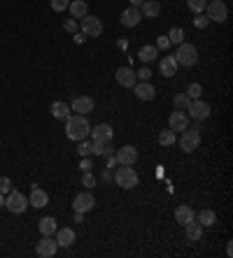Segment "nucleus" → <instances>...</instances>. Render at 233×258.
I'll list each match as a JSON object with an SVG mask.
<instances>
[{"label": "nucleus", "instance_id": "20", "mask_svg": "<svg viewBox=\"0 0 233 258\" xmlns=\"http://www.w3.org/2000/svg\"><path fill=\"white\" fill-rule=\"evenodd\" d=\"M184 235L189 242H201V237H203V226L198 223V221H189L184 226Z\"/></svg>", "mask_w": 233, "mask_h": 258}, {"label": "nucleus", "instance_id": "13", "mask_svg": "<svg viewBox=\"0 0 233 258\" xmlns=\"http://www.w3.org/2000/svg\"><path fill=\"white\" fill-rule=\"evenodd\" d=\"M93 107H96V100H93L91 96H77V98L72 100L70 109H72L75 114H82V116H86V114L93 112Z\"/></svg>", "mask_w": 233, "mask_h": 258}, {"label": "nucleus", "instance_id": "29", "mask_svg": "<svg viewBox=\"0 0 233 258\" xmlns=\"http://www.w3.org/2000/svg\"><path fill=\"white\" fill-rule=\"evenodd\" d=\"M93 156H103V158H108V156H112V147H110V142H93V149H91Z\"/></svg>", "mask_w": 233, "mask_h": 258}, {"label": "nucleus", "instance_id": "7", "mask_svg": "<svg viewBox=\"0 0 233 258\" xmlns=\"http://www.w3.org/2000/svg\"><path fill=\"white\" fill-rule=\"evenodd\" d=\"M179 147H182V152H186V154L196 152V149L201 147V133H198L196 128L182 130V137H179Z\"/></svg>", "mask_w": 233, "mask_h": 258}, {"label": "nucleus", "instance_id": "25", "mask_svg": "<svg viewBox=\"0 0 233 258\" xmlns=\"http://www.w3.org/2000/svg\"><path fill=\"white\" fill-rule=\"evenodd\" d=\"M156 56H159V49H156L154 45H145V47H140L138 58H140L142 63H152V61H156Z\"/></svg>", "mask_w": 233, "mask_h": 258}, {"label": "nucleus", "instance_id": "31", "mask_svg": "<svg viewBox=\"0 0 233 258\" xmlns=\"http://www.w3.org/2000/svg\"><path fill=\"white\" fill-rule=\"evenodd\" d=\"M186 38L184 28H179V26H175V28H171V33H168V40H171V45H182Z\"/></svg>", "mask_w": 233, "mask_h": 258}, {"label": "nucleus", "instance_id": "3", "mask_svg": "<svg viewBox=\"0 0 233 258\" xmlns=\"http://www.w3.org/2000/svg\"><path fill=\"white\" fill-rule=\"evenodd\" d=\"M175 61H177V65L194 68L196 63H198V49H196V45H189V42H182V45H177Z\"/></svg>", "mask_w": 233, "mask_h": 258}, {"label": "nucleus", "instance_id": "49", "mask_svg": "<svg viewBox=\"0 0 233 258\" xmlns=\"http://www.w3.org/2000/svg\"><path fill=\"white\" fill-rule=\"evenodd\" d=\"M142 2H145V0H131V7H140Z\"/></svg>", "mask_w": 233, "mask_h": 258}, {"label": "nucleus", "instance_id": "47", "mask_svg": "<svg viewBox=\"0 0 233 258\" xmlns=\"http://www.w3.org/2000/svg\"><path fill=\"white\" fill-rule=\"evenodd\" d=\"M226 256H229V258H231V256H233V244H231V242L226 244Z\"/></svg>", "mask_w": 233, "mask_h": 258}, {"label": "nucleus", "instance_id": "32", "mask_svg": "<svg viewBox=\"0 0 233 258\" xmlns=\"http://www.w3.org/2000/svg\"><path fill=\"white\" fill-rule=\"evenodd\" d=\"M186 96H189V100H196V98H201L203 96V86L198 82H191L189 86H186Z\"/></svg>", "mask_w": 233, "mask_h": 258}, {"label": "nucleus", "instance_id": "14", "mask_svg": "<svg viewBox=\"0 0 233 258\" xmlns=\"http://www.w3.org/2000/svg\"><path fill=\"white\" fill-rule=\"evenodd\" d=\"M115 79H116L119 86H124V89H133L135 82H138V75H135L131 68H119L115 72Z\"/></svg>", "mask_w": 233, "mask_h": 258}, {"label": "nucleus", "instance_id": "9", "mask_svg": "<svg viewBox=\"0 0 233 258\" xmlns=\"http://www.w3.org/2000/svg\"><path fill=\"white\" fill-rule=\"evenodd\" d=\"M93 205H96V198L91 196V191L89 189L82 191V193H77V196L72 198V209H75V212L86 214V212H91L93 209Z\"/></svg>", "mask_w": 233, "mask_h": 258}, {"label": "nucleus", "instance_id": "18", "mask_svg": "<svg viewBox=\"0 0 233 258\" xmlns=\"http://www.w3.org/2000/svg\"><path fill=\"white\" fill-rule=\"evenodd\" d=\"M75 230L72 228H56V233H54V240L58 247H70V244L75 242Z\"/></svg>", "mask_w": 233, "mask_h": 258}, {"label": "nucleus", "instance_id": "12", "mask_svg": "<svg viewBox=\"0 0 233 258\" xmlns=\"http://www.w3.org/2000/svg\"><path fill=\"white\" fill-rule=\"evenodd\" d=\"M168 128L173 133H182V130L189 128V114L184 109H175V112L168 116Z\"/></svg>", "mask_w": 233, "mask_h": 258}, {"label": "nucleus", "instance_id": "40", "mask_svg": "<svg viewBox=\"0 0 233 258\" xmlns=\"http://www.w3.org/2000/svg\"><path fill=\"white\" fill-rule=\"evenodd\" d=\"M9 191H12V182H9V177H0V193H2V196H7Z\"/></svg>", "mask_w": 233, "mask_h": 258}, {"label": "nucleus", "instance_id": "30", "mask_svg": "<svg viewBox=\"0 0 233 258\" xmlns=\"http://www.w3.org/2000/svg\"><path fill=\"white\" fill-rule=\"evenodd\" d=\"M175 142H177V133H173L171 128L159 133V145L161 147H171V145H175Z\"/></svg>", "mask_w": 233, "mask_h": 258}, {"label": "nucleus", "instance_id": "21", "mask_svg": "<svg viewBox=\"0 0 233 258\" xmlns=\"http://www.w3.org/2000/svg\"><path fill=\"white\" fill-rule=\"evenodd\" d=\"M140 12H142V19H156V16L161 14V5L156 0H145L140 5Z\"/></svg>", "mask_w": 233, "mask_h": 258}, {"label": "nucleus", "instance_id": "44", "mask_svg": "<svg viewBox=\"0 0 233 258\" xmlns=\"http://www.w3.org/2000/svg\"><path fill=\"white\" fill-rule=\"evenodd\" d=\"M84 38H86V35H84V33H82V31H77V33H75V42H77V45H82V42H84Z\"/></svg>", "mask_w": 233, "mask_h": 258}, {"label": "nucleus", "instance_id": "24", "mask_svg": "<svg viewBox=\"0 0 233 258\" xmlns=\"http://www.w3.org/2000/svg\"><path fill=\"white\" fill-rule=\"evenodd\" d=\"M196 219V214H194V209L189 205H179L177 209H175V221L177 223H182V226H186L189 221H194Z\"/></svg>", "mask_w": 233, "mask_h": 258}, {"label": "nucleus", "instance_id": "41", "mask_svg": "<svg viewBox=\"0 0 233 258\" xmlns=\"http://www.w3.org/2000/svg\"><path fill=\"white\" fill-rule=\"evenodd\" d=\"M156 49H168L171 47V40H168V35H161V38H156Z\"/></svg>", "mask_w": 233, "mask_h": 258}, {"label": "nucleus", "instance_id": "10", "mask_svg": "<svg viewBox=\"0 0 233 258\" xmlns=\"http://www.w3.org/2000/svg\"><path fill=\"white\" fill-rule=\"evenodd\" d=\"M115 160H116V165H135L138 163V149L133 145L121 147V149H116Z\"/></svg>", "mask_w": 233, "mask_h": 258}, {"label": "nucleus", "instance_id": "38", "mask_svg": "<svg viewBox=\"0 0 233 258\" xmlns=\"http://www.w3.org/2000/svg\"><path fill=\"white\" fill-rule=\"evenodd\" d=\"M63 28H65L68 33H72V35H75V33L79 31V23L75 21V19H65V21H63Z\"/></svg>", "mask_w": 233, "mask_h": 258}, {"label": "nucleus", "instance_id": "4", "mask_svg": "<svg viewBox=\"0 0 233 258\" xmlns=\"http://www.w3.org/2000/svg\"><path fill=\"white\" fill-rule=\"evenodd\" d=\"M203 14L208 16L210 21H217V23H224L229 19V7H226L222 0H210L205 5V12Z\"/></svg>", "mask_w": 233, "mask_h": 258}, {"label": "nucleus", "instance_id": "50", "mask_svg": "<svg viewBox=\"0 0 233 258\" xmlns=\"http://www.w3.org/2000/svg\"><path fill=\"white\" fill-rule=\"evenodd\" d=\"M2 207H5V196L0 193V209H2Z\"/></svg>", "mask_w": 233, "mask_h": 258}, {"label": "nucleus", "instance_id": "22", "mask_svg": "<svg viewBox=\"0 0 233 258\" xmlns=\"http://www.w3.org/2000/svg\"><path fill=\"white\" fill-rule=\"evenodd\" d=\"M159 68H161V75L163 77H175L177 75V61H175V56H163L161 58V65H159Z\"/></svg>", "mask_w": 233, "mask_h": 258}, {"label": "nucleus", "instance_id": "46", "mask_svg": "<svg viewBox=\"0 0 233 258\" xmlns=\"http://www.w3.org/2000/svg\"><path fill=\"white\" fill-rule=\"evenodd\" d=\"M116 47H119V49H128V40H119V42H116Z\"/></svg>", "mask_w": 233, "mask_h": 258}, {"label": "nucleus", "instance_id": "48", "mask_svg": "<svg viewBox=\"0 0 233 258\" xmlns=\"http://www.w3.org/2000/svg\"><path fill=\"white\" fill-rule=\"evenodd\" d=\"M75 221H77V223H82V221H84V214H82V212H75Z\"/></svg>", "mask_w": 233, "mask_h": 258}, {"label": "nucleus", "instance_id": "43", "mask_svg": "<svg viewBox=\"0 0 233 258\" xmlns=\"http://www.w3.org/2000/svg\"><path fill=\"white\" fill-rule=\"evenodd\" d=\"M79 167H82V172H89V170H91V160H89V158H84V160H82V165H79Z\"/></svg>", "mask_w": 233, "mask_h": 258}, {"label": "nucleus", "instance_id": "33", "mask_svg": "<svg viewBox=\"0 0 233 258\" xmlns=\"http://www.w3.org/2000/svg\"><path fill=\"white\" fill-rule=\"evenodd\" d=\"M205 5H208V0H186V7L191 9L194 14H203L205 12Z\"/></svg>", "mask_w": 233, "mask_h": 258}, {"label": "nucleus", "instance_id": "39", "mask_svg": "<svg viewBox=\"0 0 233 258\" xmlns=\"http://www.w3.org/2000/svg\"><path fill=\"white\" fill-rule=\"evenodd\" d=\"M70 5V0H52V9L54 12H65Z\"/></svg>", "mask_w": 233, "mask_h": 258}, {"label": "nucleus", "instance_id": "45", "mask_svg": "<svg viewBox=\"0 0 233 258\" xmlns=\"http://www.w3.org/2000/svg\"><path fill=\"white\" fill-rule=\"evenodd\" d=\"M103 182H112V172H110L108 167H105V172H103Z\"/></svg>", "mask_w": 233, "mask_h": 258}, {"label": "nucleus", "instance_id": "15", "mask_svg": "<svg viewBox=\"0 0 233 258\" xmlns=\"http://www.w3.org/2000/svg\"><path fill=\"white\" fill-rule=\"evenodd\" d=\"M119 21H121V26H126V28H135V26L142 21V12H140V7H128L121 12Z\"/></svg>", "mask_w": 233, "mask_h": 258}, {"label": "nucleus", "instance_id": "37", "mask_svg": "<svg viewBox=\"0 0 233 258\" xmlns=\"http://www.w3.org/2000/svg\"><path fill=\"white\" fill-rule=\"evenodd\" d=\"M194 26H196V28H201V31H203V28H208V26H210V19H208V16H205V14H196Z\"/></svg>", "mask_w": 233, "mask_h": 258}, {"label": "nucleus", "instance_id": "16", "mask_svg": "<svg viewBox=\"0 0 233 258\" xmlns=\"http://www.w3.org/2000/svg\"><path fill=\"white\" fill-rule=\"evenodd\" d=\"M91 142H112V126L110 123H98L91 128Z\"/></svg>", "mask_w": 233, "mask_h": 258}, {"label": "nucleus", "instance_id": "42", "mask_svg": "<svg viewBox=\"0 0 233 258\" xmlns=\"http://www.w3.org/2000/svg\"><path fill=\"white\" fill-rule=\"evenodd\" d=\"M135 75H138L140 82H149V77H152V70H149V68H142V70H138Z\"/></svg>", "mask_w": 233, "mask_h": 258}, {"label": "nucleus", "instance_id": "34", "mask_svg": "<svg viewBox=\"0 0 233 258\" xmlns=\"http://www.w3.org/2000/svg\"><path fill=\"white\" fill-rule=\"evenodd\" d=\"M91 149H93V142H89L86 137H84V140H79V147H77V154H79V156H84V158H86V156L91 154Z\"/></svg>", "mask_w": 233, "mask_h": 258}, {"label": "nucleus", "instance_id": "11", "mask_svg": "<svg viewBox=\"0 0 233 258\" xmlns=\"http://www.w3.org/2000/svg\"><path fill=\"white\" fill-rule=\"evenodd\" d=\"M56 251H58V244H56V240L52 235H42V240L35 247V254L40 258H52V256H56Z\"/></svg>", "mask_w": 233, "mask_h": 258}, {"label": "nucleus", "instance_id": "23", "mask_svg": "<svg viewBox=\"0 0 233 258\" xmlns=\"http://www.w3.org/2000/svg\"><path fill=\"white\" fill-rule=\"evenodd\" d=\"M70 14H72V19H84L86 14H89V7H86V0H70Z\"/></svg>", "mask_w": 233, "mask_h": 258}, {"label": "nucleus", "instance_id": "19", "mask_svg": "<svg viewBox=\"0 0 233 258\" xmlns=\"http://www.w3.org/2000/svg\"><path fill=\"white\" fill-rule=\"evenodd\" d=\"M133 91H135V96L140 100H154V96H156V89L149 82H135Z\"/></svg>", "mask_w": 233, "mask_h": 258}, {"label": "nucleus", "instance_id": "6", "mask_svg": "<svg viewBox=\"0 0 233 258\" xmlns=\"http://www.w3.org/2000/svg\"><path fill=\"white\" fill-rule=\"evenodd\" d=\"M79 28H82V33H84L86 38H101L103 31H105V26H103L101 19H98V16H91V14H86L84 19H82Z\"/></svg>", "mask_w": 233, "mask_h": 258}, {"label": "nucleus", "instance_id": "27", "mask_svg": "<svg viewBox=\"0 0 233 258\" xmlns=\"http://www.w3.org/2000/svg\"><path fill=\"white\" fill-rule=\"evenodd\" d=\"M56 219L54 216H45V219H40V223H38V230L42 233V235H54L56 233Z\"/></svg>", "mask_w": 233, "mask_h": 258}, {"label": "nucleus", "instance_id": "2", "mask_svg": "<svg viewBox=\"0 0 233 258\" xmlns=\"http://www.w3.org/2000/svg\"><path fill=\"white\" fill-rule=\"evenodd\" d=\"M112 182L116 186H121V189H135L140 182L138 172L133 170V165H119L116 167V172L112 175Z\"/></svg>", "mask_w": 233, "mask_h": 258}, {"label": "nucleus", "instance_id": "5", "mask_svg": "<svg viewBox=\"0 0 233 258\" xmlns=\"http://www.w3.org/2000/svg\"><path fill=\"white\" fill-rule=\"evenodd\" d=\"M5 207L12 214H23L28 209V198L23 196L21 191H9L7 198H5Z\"/></svg>", "mask_w": 233, "mask_h": 258}, {"label": "nucleus", "instance_id": "17", "mask_svg": "<svg viewBox=\"0 0 233 258\" xmlns=\"http://www.w3.org/2000/svg\"><path fill=\"white\" fill-rule=\"evenodd\" d=\"M47 203H49V196H47L45 189H31V196H28V205H33L35 209H42V207H47Z\"/></svg>", "mask_w": 233, "mask_h": 258}, {"label": "nucleus", "instance_id": "26", "mask_svg": "<svg viewBox=\"0 0 233 258\" xmlns=\"http://www.w3.org/2000/svg\"><path fill=\"white\" fill-rule=\"evenodd\" d=\"M52 116L54 119H68L70 116V105L68 103H63V100H58V103H52Z\"/></svg>", "mask_w": 233, "mask_h": 258}, {"label": "nucleus", "instance_id": "1", "mask_svg": "<svg viewBox=\"0 0 233 258\" xmlns=\"http://www.w3.org/2000/svg\"><path fill=\"white\" fill-rule=\"evenodd\" d=\"M89 133H91V126H89V119H86V116L72 114V116L65 119V135H68V140L79 142V140L89 137Z\"/></svg>", "mask_w": 233, "mask_h": 258}, {"label": "nucleus", "instance_id": "36", "mask_svg": "<svg viewBox=\"0 0 233 258\" xmlns=\"http://www.w3.org/2000/svg\"><path fill=\"white\" fill-rule=\"evenodd\" d=\"M82 186H86V189H93V186H96V177L91 175V170L82 175Z\"/></svg>", "mask_w": 233, "mask_h": 258}, {"label": "nucleus", "instance_id": "35", "mask_svg": "<svg viewBox=\"0 0 233 258\" xmlns=\"http://www.w3.org/2000/svg\"><path fill=\"white\" fill-rule=\"evenodd\" d=\"M189 107V96L186 93H177L175 96V109H186Z\"/></svg>", "mask_w": 233, "mask_h": 258}, {"label": "nucleus", "instance_id": "28", "mask_svg": "<svg viewBox=\"0 0 233 258\" xmlns=\"http://www.w3.org/2000/svg\"><path fill=\"white\" fill-rule=\"evenodd\" d=\"M196 221H198L203 228H210V226H215V223H217V214L212 212V209H201L198 216H196Z\"/></svg>", "mask_w": 233, "mask_h": 258}, {"label": "nucleus", "instance_id": "8", "mask_svg": "<svg viewBox=\"0 0 233 258\" xmlns=\"http://www.w3.org/2000/svg\"><path fill=\"white\" fill-rule=\"evenodd\" d=\"M184 112L189 114V119H194V121H205L210 116V105L203 103L201 98H196V100H189V107H186Z\"/></svg>", "mask_w": 233, "mask_h": 258}]
</instances>
